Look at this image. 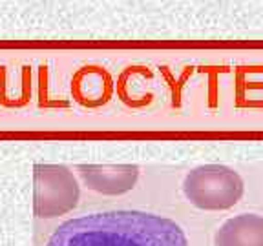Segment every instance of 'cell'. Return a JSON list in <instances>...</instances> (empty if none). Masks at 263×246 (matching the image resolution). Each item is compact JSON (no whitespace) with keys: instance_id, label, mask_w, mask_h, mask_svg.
<instances>
[{"instance_id":"6da1fadb","label":"cell","mask_w":263,"mask_h":246,"mask_svg":"<svg viewBox=\"0 0 263 246\" xmlns=\"http://www.w3.org/2000/svg\"><path fill=\"white\" fill-rule=\"evenodd\" d=\"M46 246H189V239L172 219L115 210L62 222Z\"/></svg>"},{"instance_id":"7a4b0ae2","label":"cell","mask_w":263,"mask_h":246,"mask_svg":"<svg viewBox=\"0 0 263 246\" xmlns=\"http://www.w3.org/2000/svg\"><path fill=\"white\" fill-rule=\"evenodd\" d=\"M185 197L199 210L221 212L241 201L245 184L236 170L223 164H203L190 170L183 180Z\"/></svg>"},{"instance_id":"3957f363","label":"cell","mask_w":263,"mask_h":246,"mask_svg":"<svg viewBox=\"0 0 263 246\" xmlns=\"http://www.w3.org/2000/svg\"><path fill=\"white\" fill-rule=\"evenodd\" d=\"M35 204L41 217H55L70 212L79 201V186L73 173L64 166H37Z\"/></svg>"},{"instance_id":"277c9868","label":"cell","mask_w":263,"mask_h":246,"mask_svg":"<svg viewBox=\"0 0 263 246\" xmlns=\"http://www.w3.org/2000/svg\"><path fill=\"white\" fill-rule=\"evenodd\" d=\"M79 172L88 188L106 195L128 192L139 177L137 166H79Z\"/></svg>"},{"instance_id":"5b68a950","label":"cell","mask_w":263,"mask_h":246,"mask_svg":"<svg viewBox=\"0 0 263 246\" xmlns=\"http://www.w3.org/2000/svg\"><path fill=\"white\" fill-rule=\"evenodd\" d=\"M216 246H263V215L239 213L227 219L214 235Z\"/></svg>"}]
</instances>
